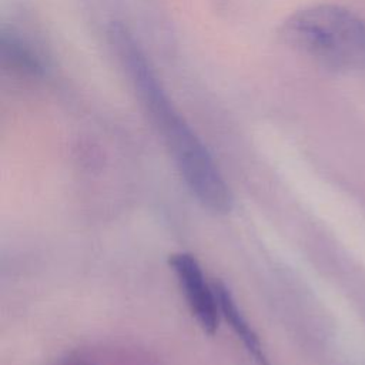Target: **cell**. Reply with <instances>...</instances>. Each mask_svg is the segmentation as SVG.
Listing matches in <instances>:
<instances>
[{
	"instance_id": "cell-1",
	"label": "cell",
	"mask_w": 365,
	"mask_h": 365,
	"mask_svg": "<svg viewBox=\"0 0 365 365\" xmlns=\"http://www.w3.org/2000/svg\"><path fill=\"white\" fill-rule=\"evenodd\" d=\"M111 37L140 100L161 133L188 190L204 208L217 214L230 212L232 195L218 167L170 101L134 38L121 26L113 27Z\"/></svg>"
},
{
	"instance_id": "cell-4",
	"label": "cell",
	"mask_w": 365,
	"mask_h": 365,
	"mask_svg": "<svg viewBox=\"0 0 365 365\" xmlns=\"http://www.w3.org/2000/svg\"><path fill=\"white\" fill-rule=\"evenodd\" d=\"M212 287L217 295L220 315L230 324L231 329L235 332L237 338L242 342V345L245 346L248 354L254 358V361L258 365H268V358L265 355L259 336L254 331V328L250 325L248 319L245 318L244 312L238 307L230 288L222 281L212 282Z\"/></svg>"
},
{
	"instance_id": "cell-3",
	"label": "cell",
	"mask_w": 365,
	"mask_h": 365,
	"mask_svg": "<svg viewBox=\"0 0 365 365\" xmlns=\"http://www.w3.org/2000/svg\"><path fill=\"white\" fill-rule=\"evenodd\" d=\"M168 264L177 277L192 317L205 334L214 335L218 329L220 308L214 287L205 281L200 262L190 252H175L170 255Z\"/></svg>"
},
{
	"instance_id": "cell-2",
	"label": "cell",
	"mask_w": 365,
	"mask_h": 365,
	"mask_svg": "<svg viewBox=\"0 0 365 365\" xmlns=\"http://www.w3.org/2000/svg\"><path fill=\"white\" fill-rule=\"evenodd\" d=\"M289 48L336 71L365 70V20L335 4H315L289 14L278 29Z\"/></svg>"
},
{
	"instance_id": "cell-6",
	"label": "cell",
	"mask_w": 365,
	"mask_h": 365,
	"mask_svg": "<svg viewBox=\"0 0 365 365\" xmlns=\"http://www.w3.org/2000/svg\"><path fill=\"white\" fill-rule=\"evenodd\" d=\"M64 365H93V364H87V362H70V364H64Z\"/></svg>"
},
{
	"instance_id": "cell-5",
	"label": "cell",
	"mask_w": 365,
	"mask_h": 365,
	"mask_svg": "<svg viewBox=\"0 0 365 365\" xmlns=\"http://www.w3.org/2000/svg\"><path fill=\"white\" fill-rule=\"evenodd\" d=\"M1 54L4 61L14 70H19L24 74H38L41 66L37 57L17 38L13 36H3L1 38Z\"/></svg>"
}]
</instances>
